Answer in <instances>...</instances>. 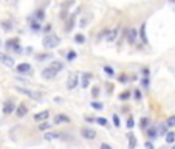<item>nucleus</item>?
Returning a JSON list of instances; mask_svg holds the SVG:
<instances>
[{
  "mask_svg": "<svg viewBox=\"0 0 175 149\" xmlns=\"http://www.w3.org/2000/svg\"><path fill=\"white\" fill-rule=\"evenodd\" d=\"M48 117H50V112H48V110H43V112H39V113L34 115V120L36 121H45V120H48Z\"/></svg>",
  "mask_w": 175,
  "mask_h": 149,
  "instance_id": "obj_11",
  "label": "nucleus"
},
{
  "mask_svg": "<svg viewBox=\"0 0 175 149\" xmlns=\"http://www.w3.org/2000/svg\"><path fill=\"white\" fill-rule=\"evenodd\" d=\"M26 112H28V107H26L25 104H19V107L16 109V115H17L19 118L25 117V115H26Z\"/></svg>",
  "mask_w": 175,
  "mask_h": 149,
  "instance_id": "obj_9",
  "label": "nucleus"
},
{
  "mask_svg": "<svg viewBox=\"0 0 175 149\" xmlns=\"http://www.w3.org/2000/svg\"><path fill=\"white\" fill-rule=\"evenodd\" d=\"M31 26H33V30H40V24H39V22H33Z\"/></svg>",
  "mask_w": 175,
  "mask_h": 149,
  "instance_id": "obj_32",
  "label": "nucleus"
},
{
  "mask_svg": "<svg viewBox=\"0 0 175 149\" xmlns=\"http://www.w3.org/2000/svg\"><path fill=\"white\" fill-rule=\"evenodd\" d=\"M166 128H167L166 124H161V126H160V134L164 135V134H166Z\"/></svg>",
  "mask_w": 175,
  "mask_h": 149,
  "instance_id": "obj_35",
  "label": "nucleus"
},
{
  "mask_svg": "<svg viewBox=\"0 0 175 149\" xmlns=\"http://www.w3.org/2000/svg\"><path fill=\"white\" fill-rule=\"evenodd\" d=\"M74 41L78 42V43H84L85 42V37H84V34H76L74 36Z\"/></svg>",
  "mask_w": 175,
  "mask_h": 149,
  "instance_id": "obj_22",
  "label": "nucleus"
},
{
  "mask_svg": "<svg viewBox=\"0 0 175 149\" xmlns=\"http://www.w3.org/2000/svg\"><path fill=\"white\" fill-rule=\"evenodd\" d=\"M3 112L6 113V115L13 113V112H14V106H13L9 101H6V103H5V106H3Z\"/></svg>",
  "mask_w": 175,
  "mask_h": 149,
  "instance_id": "obj_15",
  "label": "nucleus"
},
{
  "mask_svg": "<svg viewBox=\"0 0 175 149\" xmlns=\"http://www.w3.org/2000/svg\"><path fill=\"white\" fill-rule=\"evenodd\" d=\"M16 70H17L19 73H28V71L31 70V65L26 64V62H22V64H19L17 67H16Z\"/></svg>",
  "mask_w": 175,
  "mask_h": 149,
  "instance_id": "obj_10",
  "label": "nucleus"
},
{
  "mask_svg": "<svg viewBox=\"0 0 175 149\" xmlns=\"http://www.w3.org/2000/svg\"><path fill=\"white\" fill-rule=\"evenodd\" d=\"M91 78H93L91 73H84V75H82V87H84V89H87V87H89V82H90Z\"/></svg>",
  "mask_w": 175,
  "mask_h": 149,
  "instance_id": "obj_13",
  "label": "nucleus"
},
{
  "mask_svg": "<svg viewBox=\"0 0 175 149\" xmlns=\"http://www.w3.org/2000/svg\"><path fill=\"white\" fill-rule=\"evenodd\" d=\"M127 76H124V75H121V76H119V82H127Z\"/></svg>",
  "mask_w": 175,
  "mask_h": 149,
  "instance_id": "obj_38",
  "label": "nucleus"
},
{
  "mask_svg": "<svg viewBox=\"0 0 175 149\" xmlns=\"http://www.w3.org/2000/svg\"><path fill=\"white\" fill-rule=\"evenodd\" d=\"M59 137H62V135L56 134V132H48V134H45V140H56Z\"/></svg>",
  "mask_w": 175,
  "mask_h": 149,
  "instance_id": "obj_18",
  "label": "nucleus"
},
{
  "mask_svg": "<svg viewBox=\"0 0 175 149\" xmlns=\"http://www.w3.org/2000/svg\"><path fill=\"white\" fill-rule=\"evenodd\" d=\"M16 90H17L19 93H22V95H26L28 98H31V99H34V101H40V95L37 92H34V90H30V89H25V87H16Z\"/></svg>",
  "mask_w": 175,
  "mask_h": 149,
  "instance_id": "obj_2",
  "label": "nucleus"
},
{
  "mask_svg": "<svg viewBox=\"0 0 175 149\" xmlns=\"http://www.w3.org/2000/svg\"><path fill=\"white\" fill-rule=\"evenodd\" d=\"M147 134H149V137H150V138H157V129H155V128H150Z\"/></svg>",
  "mask_w": 175,
  "mask_h": 149,
  "instance_id": "obj_25",
  "label": "nucleus"
},
{
  "mask_svg": "<svg viewBox=\"0 0 175 149\" xmlns=\"http://www.w3.org/2000/svg\"><path fill=\"white\" fill-rule=\"evenodd\" d=\"M116 34H118V31H116V30L107 31V37H106V39H107L108 42H113L115 39H116Z\"/></svg>",
  "mask_w": 175,
  "mask_h": 149,
  "instance_id": "obj_16",
  "label": "nucleus"
},
{
  "mask_svg": "<svg viewBox=\"0 0 175 149\" xmlns=\"http://www.w3.org/2000/svg\"><path fill=\"white\" fill-rule=\"evenodd\" d=\"M147 123H149V118H143L141 120V128H146Z\"/></svg>",
  "mask_w": 175,
  "mask_h": 149,
  "instance_id": "obj_34",
  "label": "nucleus"
},
{
  "mask_svg": "<svg viewBox=\"0 0 175 149\" xmlns=\"http://www.w3.org/2000/svg\"><path fill=\"white\" fill-rule=\"evenodd\" d=\"M104 71H106V73H107L108 76H113V75H115L113 68H112V67H108V65H106V67H104Z\"/></svg>",
  "mask_w": 175,
  "mask_h": 149,
  "instance_id": "obj_27",
  "label": "nucleus"
},
{
  "mask_svg": "<svg viewBox=\"0 0 175 149\" xmlns=\"http://www.w3.org/2000/svg\"><path fill=\"white\" fill-rule=\"evenodd\" d=\"M95 121H96L98 124H101V126H107V120L106 118H96Z\"/></svg>",
  "mask_w": 175,
  "mask_h": 149,
  "instance_id": "obj_30",
  "label": "nucleus"
},
{
  "mask_svg": "<svg viewBox=\"0 0 175 149\" xmlns=\"http://www.w3.org/2000/svg\"><path fill=\"white\" fill-rule=\"evenodd\" d=\"M140 39L143 41L144 43L147 42V37H146V24L141 25V28H140Z\"/></svg>",
  "mask_w": 175,
  "mask_h": 149,
  "instance_id": "obj_17",
  "label": "nucleus"
},
{
  "mask_svg": "<svg viewBox=\"0 0 175 149\" xmlns=\"http://www.w3.org/2000/svg\"><path fill=\"white\" fill-rule=\"evenodd\" d=\"M48 56H47V54H40V56H37V59H39V61H42V59H47Z\"/></svg>",
  "mask_w": 175,
  "mask_h": 149,
  "instance_id": "obj_41",
  "label": "nucleus"
},
{
  "mask_svg": "<svg viewBox=\"0 0 175 149\" xmlns=\"http://www.w3.org/2000/svg\"><path fill=\"white\" fill-rule=\"evenodd\" d=\"M135 126V120H133V117H129V120H127V128L129 129H132Z\"/></svg>",
  "mask_w": 175,
  "mask_h": 149,
  "instance_id": "obj_28",
  "label": "nucleus"
},
{
  "mask_svg": "<svg viewBox=\"0 0 175 149\" xmlns=\"http://www.w3.org/2000/svg\"><path fill=\"white\" fill-rule=\"evenodd\" d=\"M0 62L5 64L6 67H14V59L11 56H8V54L2 53V51H0Z\"/></svg>",
  "mask_w": 175,
  "mask_h": 149,
  "instance_id": "obj_6",
  "label": "nucleus"
},
{
  "mask_svg": "<svg viewBox=\"0 0 175 149\" xmlns=\"http://www.w3.org/2000/svg\"><path fill=\"white\" fill-rule=\"evenodd\" d=\"M53 123H54V124H61V123H70V118L67 117V115H62V113H59V115H56V117H54Z\"/></svg>",
  "mask_w": 175,
  "mask_h": 149,
  "instance_id": "obj_8",
  "label": "nucleus"
},
{
  "mask_svg": "<svg viewBox=\"0 0 175 149\" xmlns=\"http://www.w3.org/2000/svg\"><path fill=\"white\" fill-rule=\"evenodd\" d=\"M43 17H45V13H43L42 9H40V11H37V13H36V19L39 20V22H40V20H43Z\"/></svg>",
  "mask_w": 175,
  "mask_h": 149,
  "instance_id": "obj_24",
  "label": "nucleus"
},
{
  "mask_svg": "<svg viewBox=\"0 0 175 149\" xmlns=\"http://www.w3.org/2000/svg\"><path fill=\"white\" fill-rule=\"evenodd\" d=\"M166 141L167 143H174L175 141V132H167L166 134Z\"/></svg>",
  "mask_w": 175,
  "mask_h": 149,
  "instance_id": "obj_19",
  "label": "nucleus"
},
{
  "mask_svg": "<svg viewBox=\"0 0 175 149\" xmlns=\"http://www.w3.org/2000/svg\"><path fill=\"white\" fill-rule=\"evenodd\" d=\"M133 95H135V99H141V92H140L138 89L133 92Z\"/></svg>",
  "mask_w": 175,
  "mask_h": 149,
  "instance_id": "obj_33",
  "label": "nucleus"
},
{
  "mask_svg": "<svg viewBox=\"0 0 175 149\" xmlns=\"http://www.w3.org/2000/svg\"><path fill=\"white\" fill-rule=\"evenodd\" d=\"M166 126H167V128H174V126H175V115H172V117H169V118H167Z\"/></svg>",
  "mask_w": 175,
  "mask_h": 149,
  "instance_id": "obj_20",
  "label": "nucleus"
},
{
  "mask_svg": "<svg viewBox=\"0 0 175 149\" xmlns=\"http://www.w3.org/2000/svg\"><path fill=\"white\" fill-rule=\"evenodd\" d=\"M90 106L93 107V109H98V110H101L104 106H102V103H96V101H93L91 104H90Z\"/></svg>",
  "mask_w": 175,
  "mask_h": 149,
  "instance_id": "obj_26",
  "label": "nucleus"
},
{
  "mask_svg": "<svg viewBox=\"0 0 175 149\" xmlns=\"http://www.w3.org/2000/svg\"><path fill=\"white\" fill-rule=\"evenodd\" d=\"M124 36L127 37V42L129 43H135L136 37H138V31H136L135 28H129L127 31H124Z\"/></svg>",
  "mask_w": 175,
  "mask_h": 149,
  "instance_id": "obj_3",
  "label": "nucleus"
},
{
  "mask_svg": "<svg viewBox=\"0 0 175 149\" xmlns=\"http://www.w3.org/2000/svg\"><path fill=\"white\" fill-rule=\"evenodd\" d=\"M53 124H50V123H42V124H39V130H47V129H50Z\"/></svg>",
  "mask_w": 175,
  "mask_h": 149,
  "instance_id": "obj_23",
  "label": "nucleus"
},
{
  "mask_svg": "<svg viewBox=\"0 0 175 149\" xmlns=\"http://www.w3.org/2000/svg\"><path fill=\"white\" fill-rule=\"evenodd\" d=\"M172 149H175V146H174V148H172Z\"/></svg>",
  "mask_w": 175,
  "mask_h": 149,
  "instance_id": "obj_43",
  "label": "nucleus"
},
{
  "mask_svg": "<svg viewBox=\"0 0 175 149\" xmlns=\"http://www.w3.org/2000/svg\"><path fill=\"white\" fill-rule=\"evenodd\" d=\"M129 96H130V92H129V90H124L123 93H119V99H121V101L129 99Z\"/></svg>",
  "mask_w": 175,
  "mask_h": 149,
  "instance_id": "obj_21",
  "label": "nucleus"
},
{
  "mask_svg": "<svg viewBox=\"0 0 175 149\" xmlns=\"http://www.w3.org/2000/svg\"><path fill=\"white\" fill-rule=\"evenodd\" d=\"M146 148H147V149H154V146H152L150 141H146Z\"/></svg>",
  "mask_w": 175,
  "mask_h": 149,
  "instance_id": "obj_39",
  "label": "nucleus"
},
{
  "mask_svg": "<svg viewBox=\"0 0 175 149\" xmlns=\"http://www.w3.org/2000/svg\"><path fill=\"white\" fill-rule=\"evenodd\" d=\"M113 123H115V128H119V126H121L119 124V117L118 115H113Z\"/></svg>",
  "mask_w": 175,
  "mask_h": 149,
  "instance_id": "obj_31",
  "label": "nucleus"
},
{
  "mask_svg": "<svg viewBox=\"0 0 175 149\" xmlns=\"http://www.w3.org/2000/svg\"><path fill=\"white\" fill-rule=\"evenodd\" d=\"M127 138H129V149H135L136 148V137L133 134H129Z\"/></svg>",
  "mask_w": 175,
  "mask_h": 149,
  "instance_id": "obj_14",
  "label": "nucleus"
},
{
  "mask_svg": "<svg viewBox=\"0 0 175 149\" xmlns=\"http://www.w3.org/2000/svg\"><path fill=\"white\" fill-rule=\"evenodd\" d=\"M50 68L54 70V71L57 73V71H61V70L64 68V62H59V61H53V62L50 64Z\"/></svg>",
  "mask_w": 175,
  "mask_h": 149,
  "instance_id": "obj_12",
  "label": "nucleus"
},
{
  "mask_svg": "<svg viewBox=\"0 0 175 149\" xmlns=\"http://www.w3.org/2000/svg\"><path fill=\"white\" fill-rule=\"evenodd\" d=\"M59 43H61V39H59L57 36H45L42 41V45L45 50H53V48H56Z\"/></svg>",
  "mask_w": 175,
  "mask_h": 149,
  "instance_id": "obj_1",
  "label": "nucleus"
},
{
  "mask_svg": "<svg viewBox=\"0 0 175 149\" xmlns=\"http://www.w3.org/2000/svg\"><path fill=\"white\" fill-rule=\"evenodd\" d=\"M81 135H82L85 140H95L96 138V130L90 129V128H84L82 130H81Z\"/></svg>",
  "mask_w": 175,
  "mask_h": 149,
  "instance_id": "obj_4",
  "label": "nucleus"
},
{
  "mask_svg": "<svg viewBox=\"0 0 175 149\" xmlns=\"http://www.w3.org/2000/svg\"><path fill=\"white\" fill-rule=\"evenodd\" d=\"M143 86H144V87H146V89H147V87H149V81H147V79H146V78H144V79H143Z\"/></svg>",
  "mask_w": 175,
  "mask_h": 149,
  "instance_id": "obj_40",
  "label": "nucleus"
},
{
  "mask_svg": "<svg viewBox=\"0 0 175 149\" xmlns=\"http://www.w3.org/2000/svg\"><path fill=\"white\" fill-rule=\"evenodd\" d=\"M74 58H76V53H74V51H70V53H68V56H67L68 61H72V59H74Z\"/></svg>",
  "mask_w": 175,
  "mask_h": 149,
  "instance_id": "obj_36",
  "label": "nucleus"
},
{
  "mask_svg": "<svg viewBox=\"0 0 175 149\" xmlns=\"http://www.w3.org/2000/svg\"><path fill=\"white\" fill-rule=\"evenodd\" d=\"M99 149H112V146L107 145V143H102V145L99 146Z\"/></svg>",
  "mask_w": 175,
  "mask_h": 149,
  "instance_id": "obj_37",
  "label": "nucleus"
},
{
  "mask_svg": "<svg viewBox=\"0 0 175 149\" xmlns=\"http://www.w3.org/2000/svg\"><path fill=\"white\" fill-rule=\"evenodd\" d=\"M98 95H99V87H93V89H91V96L98 98Z\"/></svg>",
  "mask_w": 175,
  "mask_h": 149,
  "instance_id": "obj_29",
  "label": "nucleus"
},
{
  "mask_svg": "<svg viewBox=\"0 0 175 149\" xmlns=\"http://www.w3.org/2000/svg\"><path fill=\"white\" fill-rule=\"evenodd\" d=\"M42 78L43 79H53V78H56V71L48 67V68H45V70L42 71Z\"/></svg>",
  "mask_w": 175,
  "mask_h": 149,
  "instance_id": "obj_7",
  "label": "nucleus"
},
{
  "mask_svg": "<svg viewBox=\"0 0 175 149\" xmlns=\"http://www.w3.org/2000/svg\"><path fill=\"white\" fill-rule=\"evenodd\" d=\"M85 120L89 121V123H91V121H95V118H89V117H85Z\"/></svg>",
  "mask_w": 175,
  "mask_h": 149,
  "instance_id": "obj_42",
  "label": "nucleus"
},
{
  "mask_svg": "<svg viewBox=\"0 0 175 149\" xmlns=\"http://www.w3.org/2000/svg\"><path fill=\"white\" fill-rule=\"evenodd\" d=\"M78 82H79V79H78V75H74V73H72L68 76V81H67V87L70 90H73V89H76L78 87Z\"/></svg>",
  "mask_w": 175,
  "mask_h": 149,
  "instance_id": "obj_5",
  "label": "nucleus"
}]
</instances>
